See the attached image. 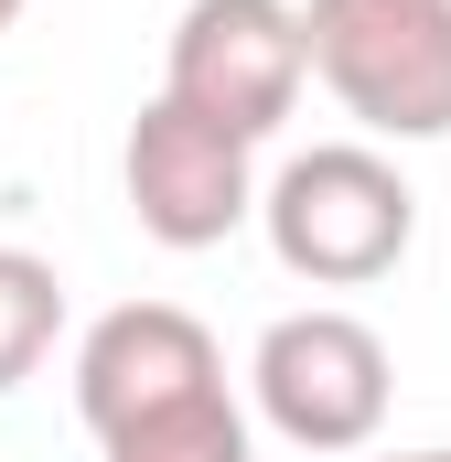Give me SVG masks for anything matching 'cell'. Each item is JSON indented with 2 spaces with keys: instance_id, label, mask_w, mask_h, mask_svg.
I'll list each match as a JSON object with an SVG mask.
<instances>
[{
  "instance_id": "obj_7",
  "label": "cell",
  "mask_w": 451,
  "mask_h": 462,
  "mask_svg": "<svg viewBox=\"0 0 451 462\" xmlns=\"http://www.w3.org/2000/svg\"><path fill=\"white\" fill-rule=\"evenodd\" d=\"M108 462H258V430H247V409L205 387V398H183V409H151V420H129L97 441Z\"/></svg>"
},
{
  "instance_id": "obj_3",
  "label": "cell",
  "mask_w": 451,
  "mask_h": 462,
  "mask_svg": "<svg viewBox=\"0 0 451 462\" xmlns=\"http://www.w3.org/2000/svg\"><path fill=\"white\" fill-rule=\"evenodd\" d=\"M247 387H258V420L290 441V452H365L387 430V398H398V365L387 334L365 312H280L258 355H247Z\"/></svg>"
},
{
  "instance_id": "obj_5",
  "label": "cell",
  "mask_w": 451,
  "mask_h": 462,
  "mask_svg": "<svg viewBox=\"0 0 451 462\" xmlns=\"http://www.w3.org/2000/svg\"><path fill=\"white\" fill-rule=\"evenodd\" d=\"M247 151H258V140H236L216 118L151 97V108L129 118V151H118V183H129L140 236H161V247H183V258H194V247H226V236L258 216Z\"/></svg>"
},
{
  "instance_id": "obj_6",
  "label": "cell",
  "mask_w": 451,
  "mask_h": 462,
  "mask_svg": "<svg viewBox=\"0 0 451 462\" xmlns=\"http://www.w3.org/2000/svg\"><path fill=\"white\" fill-rule=\"evenodd\" d=\"M226 387V355L216 334L183 312V301H118L87 323V345H76V420L108 441L129 420H151V409H183V398H205Z\"/></svg>"
},
{
  "instance_id": "obj_10",
  "label": "cell",
  "mask_w": 451,
  "mask_h": 462,
  "mask_svg": "<svg viewBox=\"0 0 451 462\" xmlns=\"http://www.w3.org/2000/svg\"><path fill=\"white\" fill-rule=\"evenodd\" d=\"M11 22H22V0H0V32H11Z\"/></svg>"
},
{
  "instance_id": "obj_9",
  "label": "cell",
  "mask_w": 451,
  "mask_h": 462,
  "mask_svg": "<svg viewBox=\"0 0 451 462\" xmlns=\"http://www.w3.org/2000/svg\"><path fill=\"white\" fill-rule=\"evenodd\" d=\"M387 462H451V452H387Z\"/></svg>"
},
{
  "instance_id": "obj_4",
  "label": "cell",
  "mask_w": 451,
  "mask_h": 462,
  "mask_svg": "<svg viewBox=\"0 0 451 462\" xmlns=\"http://www.w3.org/2000/svg\"><path fill=\"white\" fill-rule=\"evenodd\" d=\"M301 76H312L301 0H183L172 54H161V97L236 140H269L301 97Z\"/></svg>"
},
{
  "instance_id": "obj_8",
  "label": "cell",
  "mask_w": 451,
  "mask_h": 462,
  "mask_svg": "<svg viewBox=\"0 0 451 462\" xmlns=\"http://www.w3.org/2000/svg\"><path fill=\"white\" fill-rule=\"evenodd\" d=\"M54 334H65V280H54V258L0 247V398L54 355Z\"/></svg>"
},
{
  "instance_id": "obj_1",
  "label": "cell",
  "mask_w": 451,
  "mask_h": 462,
  "mask_svg": "<svg viewBox=\"0 0 451 462\" xmlns=\"http://www.w3.org/2000/svg\"><path fill=\"white\" fill-rule=\"evenodd\" d=\"M258 226H269V258L312 291H365L409 258L419 236V194L409 172L376 151V140H323V151H290L280 183L258 194Z\"/></svg>"
},
{
  "instance_id": "obj_2",
  "label": "cell",
  "mask_w": 451,
  "mask_h": 462,
  "mask_svg": "<svg viewBox=\"0 0 451 462\" xmlns=\"http://www.w3.org/2000/svg\"><path fill=\"white\" fill-rule=\"evenodd\" d=\"M301 32L365 140H451V0H301Z\"/></svg>"
}]
</instances>
